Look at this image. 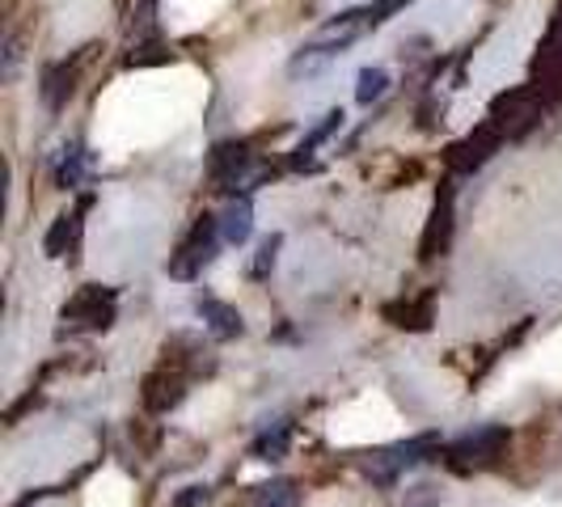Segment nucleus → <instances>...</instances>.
Segmentation results:
<instances>
[{
    "label": "nucleus",
    "instance_id": "nucleus-1",
    "mask_svg": "<svg viewBox=\"0 0 562 507\" xmlns=\"http://www.w3.org/2000/svg\"><path fill=\"white\" fill-rule=\"evenodd\" d=\"M440 449V436H411V440H397V444H390V449H376L368 452L364 461H360V470H364V478L372 482V486H394L406 470H415V465H423V461H431Z\"/></svg>",
    "mask_w": 562,
    "mask_h": 507
},
{
    "label": "nucleus",
    "instance_id": "nucleus-2",
    "mask_svg": "<svg viewBox=\"0 0 562 507\" xmlns=\"http://www.w3.org/2000/svg\"><path fill=\"white\" fill-rule=\"evenodd\" d=\"M507 427H482L474 436H461L457 444L445 449V465H449L452 474H479L486 465H495L507 449Z\"/></svg>",
    "mask_w": 562,
    "mask_h": 507
},
{
    "label": "nucleus",
    "instance_id": "nucleus-3",
    "mask_svg": "<svg viewBox=\"0 0 562 507\" xmlns=\"http://www.w3.org/2000/svg\"><path fill=\"white\" fill-rule=\"evenodd\" d=\"M221 237H225V233H221V221H216V216H199L195 228L182 237V246L169 258V275H173V280H195L199 271L216 258Z\"/></svg>",
    "mask_w": 562,
    "mask_h": 507
},
{
    "label": "nucleus",
    "instance_id": "nucleus-4",
    "mask_svg": "<svg viewBox=\"0 0 562 507\" xmlns=\"http://www.w3.org/2000/svg\"><path fill=\"white\" fill-rule=\"evenodd\" d=\"M114 305H119V296H114V288H102V283H85L81 292L64 305V326L68 330H106L114 322Z\"/></svg>",
    "mask_w": 562,
    "mask_h": 507
},
{
    "label": "nucleus",
    "instance_id": "nucleus-5",
    "mask_svg": "<svg viewBox=\"0 0 562 507\" xmlns=\"http://www.w3.org/2000/svg\"><path fill=\"white\" fill-rule=\"evenodd\" d=\"M144 410H153V415H166L173 410L182 397H187V372L178 364H161L157 372H148L144 376Z\"/></svg>",
    "mask_w": 562,
    "mask_h": 507
},
{
    "label": "nucleus",
    "instance_id": "nucleus-6",
    "mask_svg": "<svg viewBox=\"0 0 562 507\" xmlns=\"http://www.w3.org/2000/svg\"><path fill=\"white\" fill-rule=\"evenodd\" d=\"M246 169H250V144L246 140L216 144L212 157H207V173H212V182H216L221 191H233V187L246 178Z\"/></svg>",
    "mask_w": 562,
    "mask_h": 507
},
{
    "label": "nucleus",
    "instance_id": "nucleus-7",
    "mask_svg": "<svg viewBox=\"0 0 562 507\" xmlns=\"http://www.w3.org/2000/svg\"><path fill=\"white\" fill-rule=\"evenodd\" d=\"M199 317L207 322V335L212 338H237L241 330H246V322H241V313L233 309V305H225V301H216V296H203L199 301Z\"/></svg>",
    "mask_w": 562,
    "mask_h": 507
},
{
    "label": "nucleus",
    "instance_id": "nucleus-8",
    "mask_svg": "<svg viewBox=\"0 0 562 507\" xmlns=\"http://www.w3.org/2000/svg\"><path fill=\"white\" fill-rule=\"evenodd\" d=\"M85 207H77V212H64L56 225H52V233H47V254L52 258H77V246H81V228H85Z\"/></svg>",
    "mask_w": 562,
    "mask_h": 507
},
{
    "label": "nucleus",
    "instance_id": "nucleus-9",
    "mask_svg": "<svg viewBox=\"0 0 562 507\" xmlns=\"http://www.w3.org/2000/svg\"><path fill=\"white\" fill-rule=\"evenodd\" d=\"M77 64H81V56H77ZM77 64L68 68V59L64 64H52L47 72H43V102L52 106V111H59L68 98H72V81H77Z\"/></svg>",
    "mask_w": 562,
    "mask_h": 507
},
{
    "label": "nucleus",
    "instance_id": "nucleus-10",
    "mask_svg": "<svg viewBox=\"0 0 562 507\" xmlns=\"http://www.w3.org/2000/svg\"><path fill=\"white\" fill-rule=\"evenodd\" d=\"M296 482L292 478H271V482H258L250 491L246 507H296Z\"/></svg>",
    "mask_w": 562,
    "mask_h": 507
},
{
    "label": "nucleus",
    "instance_id": "nucleus-11",
    "mask_svg": "<svg viewBox=\"0 0 562 507\" xmlns=\"http://www.w3.org/2000/svg\"><path fill=\"white\" fill-rule=\"evenodd\" d=\"M431 305H436V292H427L419 301H406V305H390L385 317H394V326H406V330H427L431 326Z\"/></svg>",
    "mask_w": 562,
    "mask_h": 507
},
{
    "label": "nucleus",
    "instance_id": "nucleus-12",
    "mask_svg": "<svg viewBox=\"0 0 562 507\" xmlns=\"http://www.w3.org/2000/svg\"><path fill=\"white\" fill-rule=\"evenodd\" d=\"M338 127H342V111H330L326 119H322V123H317V127H313L310 136H305V140L296 144V153H292V166H296V169H313V148L326 140V136H335Z\"/></svg>",
    "mask_w": 562,
    "mask_h": 507
},
{
    "label": "nucleus",
    "instance_id": "nucleus-13",
    "mask_svg": "<svg viewBox=\"0 0 562 507\" xmlns=\"http://www.w3.org/2000/svg\"><path fill=\"white\" fill-rule=\"evenodd\" d=\"M250 216H254L250 195L233 199V203H228V212L221 216V233H225V241H233V246H241V241L250 237Z\"/></svg>",
    "mask_w": 562,
    "mask_h": 507
},
{
    "label": "nucleus",
    "instance_id": "nucleus-14",
    "mask_svg": "<svg viewBox=\"0 0 562 507\" xmlns=\"http://www.w3.org/2000/svg\"><path fill=\"white\" fill-rule=\"evenodd\" d=\"M449 216H452V195H445V203H436L431 212V225L423 233V258H436L445 250V237H449Z\"/></svg>",
    "mask_w": 562,
    "mask_h": 507
},
{
    "label": "nucleus",
    "instance_id": "nucleus-15",
    "mask_svg": "<svg viewBox=\"0 0 562 507\" xmlns=\"http://www.w3.org/2000/svg\"><path fill=\"white\" fill-rule=\"evenodd\" d=\"M288 440H292V422H276V431H262L254 440V457L258 461H280L288 452Z\"/></svg>",
    "mask_w": 562,
    "mask_h": 507
},
{
    "label": "nucleus",
    "instance_id": "nucleus-16",
    "mask_svg": "<svg viewBox=\"0 0 562 507\" xmlns=\"http://www.w3.org/2000/svg\"><path fill=\"white\" fill-rule=\"evenodd\" d=\"M85 173H89V153H85L81 144L64 148V161H59V169H56V182H59V187H77Z\"/></svg>",
    "mask_w": 562,
    "mask_h": 507
},
{
    "label": "nucleus",
    "instance_id": "nucleus-17",
    "mask_svg": "<svg viewBox=\"0 0 562 507\" xmlns=\"http://www.w3.org/2000/svg\"><path fill=\"white\" fill-rule=\"evenodd\" d=\"M385 89H390V72L385 68H368V72H360L356 98H360V106H372L376 98H385Z\"/></svg>",
    "mask_w": 562,
    "mask_h": 507
},
{
    "label": "nucleus",
    "instance_id": "nucleus-18",
    "mask_svg": "<svg viewBox=\"0 0 562 507\" xmlns=\"http://www.w3.org/2000/svg\"><path fill=\"white\" fill-rule=\"evenodd\" d=\"M280 246H283V237H280V233L262 241V250H258V258H254V267H250V275H254V280H267V271L276 267V254H280Z\"/></svg>",
    "mask_w": 562,
    "mask_h": 507
},
{
    "label": "nucleus",
    "instance_id": "nucleus-19",
    "mask_svg": "<svg viewBox=\"0 0 562 507\" xmlns=\"http://www.w3.org/2000/svg\"><path fill=\"white\" fill-rule=\"evenodd\" d=\"M173 507H212V486H182L173 495Z\"/></svg>",
    "mask_w": 562,
    "mask_h": 507
},
{
    "label": "nucleus",
    "instance_id": "nucleus-20",
    "mask_svg": "<svg viewBox=\"0 0 562 507\" xmlns=\"http://www.w3.org/2000/svg\"><path fill=\"white\" fill-rule=\"evenodd\" d=\"M406 507H436V491H431V486H415V491L406 495Z\"/></svg>",
    "mask_w": 562,
    "mask_h": 507
}]
</instances>
